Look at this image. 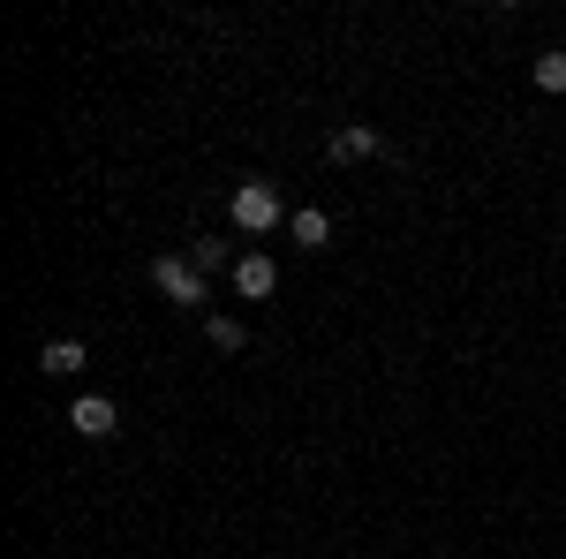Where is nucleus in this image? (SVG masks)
<instances>
[{
    "label": "nucleus",
    "instance_id": "nucleus-1",
    "mask_svg": "<svg viewBox=\"0 0 566 559\" xmlns=\"http://www.w3.org/2000/svg\"><path fill=\"white\" fill-rule=\"evenodd\" d=\"M151 288L167 302H181V310H205V272L189 265V250H159L151 258Z\"/></svg>",
    "mask_w": 566,
    "mask_h": 559
},
{
    "label": "nucleus",
    "instance_id": "nucleus-2",
    "mask_svg": "<svg viewBox=\"0 0 566 559\" xmlns=\"http://www.w3.org/2000/svg\"><path fill=\"white\" fill-rule=\"evenodd\" d=\"M227 219H234L242 235H272L287 213H280V189H272V182H242V189L227 197Z\"/></svg>",
    "mask_w": 566,
    "mask_h": 559
},
{
    "label": "nucleus",
    "instance_id": "nucleus-3",
    "mask_svg": "<svg viewBox=\"0 0 566 559\" xmlns=\"http://www.w3.org/2000/svg\"><path fill=\"white\" fill-rule=\"evenodd\" d=\"M325 152H333V159L348 167V159H378V152H386V136L370 130V122H340V130L325 136Z\"/></svg>",
    "mask_w": 566,
    "mask_h": 559
},
{
    "label": "nucleus",
    "instance_id": "nucleus-4",
    "mask_svg": "<svg viewBox=\"0 0 566 559\" xmlns=\"http://www.w3.org/2000/svg\"><path fill=\"white\" fill-rule=\"evenodd\" d=\"M69 424L84 431V438H114V431H122V408H114L106 393H84V401L69 408Z\"/></svg>",
    "mask_w": 566,
    "mask_h": 559
},
{
    "label": "nucleus",
    "instance_id": "nucleus-5",
    "mask_svg": "<svg viewBox=\"0 0 566 559\" xmlns=\"http://www.w3.org/2000/svg\"><path fill=\"white\" fill-rule=\"evenodd\" d=\"M272 280H280V272H272V258H258V250H250V258H234V296H272Z\"/></svg>",
    "mask_w": 566,
    "mask_h": 559
},
{
    "label": "nucleus",
    "instance_id": "nucleus-6",
    "mask_svg": "<svg viewBox=\"0 0 566 559\" xmlns=\"http://www.w3.org/2000/svg\"><path fill=\"white\" fill-rule=\"evenodd\" d=\"M39 363H45V379H76L84 371V341H45Z\"/></svg>",
    "mask_w": 566,
    "mask_h": 559
},
{
    "label": "nucleus",
    "instance_id": "nucleus-7",
    "mask_svg": "<svg viewBox=\"0 0 566 559\" xmlns=\"http://www.w3.org/2000/svg\"><path fill=\"white\" fill-rule=\"evenodd\" d=\"M528 84L559 99V91H566V45H552V53H536V61H528Z\"/></svg>",
    "mask_w": 566,
    "mask_h": 559
},
{
    "label": "nucleus",
    "instance_id": "nucleus-8",
    "mask_svg": "<svg viewBox=\"0 0 566 559\" xmlns=\"http://www.w3.org/2000/svg\"><path fill=\"white\" fill-rule=\"evenodd\" d=\"M287 235H295V250H325V242H333V219H325V213H295Z\"/></svg>",
    "mask_w": 566,
    "mask_h": 559
},
{
    "label": "nucleus",
    "instance_id": "nucleus-9",
    "mask_svg": "<svg viewBox=\"0 0 566 559\" xmlns=\"http://www.w3.org/2000/svg\"><path fill=\"white\" fill-rule=\"evenodd\" d=\"M205 333H212L219 355H234V348L250 341V333H242V318H227V310H212V318H205Z\"/></svg>",
    "mask_w": 566,
    "mask_h": 559
},
{
    "label": "nucleus",
    "instance_id": "nucleus-10",
    "mask_svg": "<svg viewBox=\"0 0 566 559\" xmlns=\"http://www.w3.org/2000/svg\"><path fill=\"white\" fill-rule=\"evenodd\" d=\"M189 265H197V272H219V265H227V242H212V235L189 242Z\"/></svg>",
    "mask_w": 566,
    "mask_h": 559
}]
</instances>
